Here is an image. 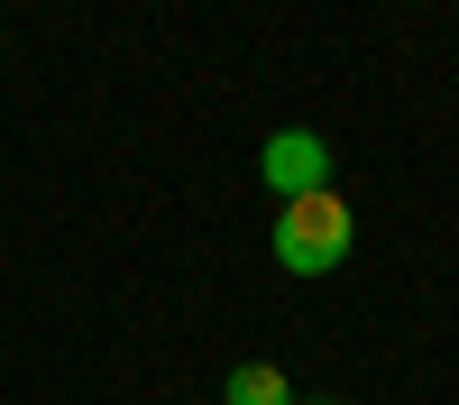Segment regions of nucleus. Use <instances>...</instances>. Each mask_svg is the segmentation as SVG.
<instances>
[{"label":"nucleus","mask_w":459,"mask_h":405,"mask_svg":"<svg viewBox=\"0 0 459 405\" xmlns=\"http://www.w3.org/2000/svg\"><path fill=\"white\" fill-rule=\"evenodd\" d=\"M257 175H266V194H276V203L322 194V184H331V138H322V129H276V138L257 147Z\"/></svg>","instance_id":"obj_2"},{"label":"nucleus","mask_w":459,"mask_h":405,"mask_svg":"<svg viewBox=\"0 0 459 405\" xmlns=\"http://www.w3.org/2000/svg\"><path fill=\"white\" fill-rule=\"evenodd\" d=\"M221 405H294V387H285L276 359H239V368L221 378Z\"/></svg>","instance_id":"obj_3"},{"label":"nucleus","mask_w":459,"mask_h":405,"mask_svg":"<svg viewBox=\"0 0 459 405\" xmlns=\"http://www.w3.org/2000/svg\"><path fill=\"white\" fill-rule=\"evenodd\" d=\"M350 240H359V221H350V194H340V184L276 203V268L285 277H331L340 258H350Z\"/></svg>","instance_id":"obj_1"},{"label":"nucleus","mask_w":459,"mask_h":405,"mask_svg":"<svg viewBox=\"0 0 459 405\" xmlns=\"http://www.w3.org/2000/svg\"><path fill=\"white\" fill-rule=\"evenodd\" d=\"M294 405H331V396H294Z\"/></svg>","instance_id":"obj_4"}]
</instances>
